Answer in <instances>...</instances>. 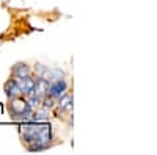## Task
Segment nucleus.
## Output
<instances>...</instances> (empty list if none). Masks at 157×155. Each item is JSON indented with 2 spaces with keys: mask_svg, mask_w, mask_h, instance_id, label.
<instances>
[{
  "mask_svg": "<svg viewBox=\"0 0 157 155\" xmlns=\"http://www.w3.org/2000/svg\"><path fill=\"white\" fill-rule=\"evenodd\" d=\"M35 80L32 75H27V77H21V79H16L17 85H19V89H21V94L25 97V96H29L32 93V89L35 86Z\"/></svg>",
  "mask_w": 157,
  "mask_h": 155,
  "instance_id": "obj_4",
  "label": "nucleus"
},
{
  "mask_svg": "<svg viewBox=\"0 0 157 155\" xmlns=\"http://www.w3.org/2000/svg\"><path fill=\"white\" fill-rule=\"evenodd\" d=\"M66 82H64L63 79H58V80H54V82H50V85L47 86V96L52 97V99H60L64 91H66Z\"/></svg>",
  "mask_w": 157,
  "mask_h": 155,
  "instance_id": "obj_3",
  "label": "nucleus"
},
{
  "mask_svg": "<svg viewBox=\"0 0 157 155\" xmlns=\"http://www.w3.org/2000/svg\"><path fill=\"white\" fill-rule=\"evenodd\" d=\"M3 89H5V94H6L10 99L17 97V96H22V94H21V89H19V85H17V82H16V79H10V80H6Z\"/></svg>",
  "mask_w": 157,
  "mask_h": 155,
  "instance_id": "obj_6",
  "label": "nucleus"
},
{
  "mask_svg": "<svg viewBox=\"0 0 157 155\" xmlns=\"http://www.w3.org/2000/svg\"><path fill=\"white\" fill-rule=\"evenodd\" d=\"M21 139L27 150L32 152H39L46 150L50 147L52 141V127L47 122H36V121H29L21 125Z\"/></svg>",
  "mask_w": 157,
  "mask_h": 155,
  "instance_id": "obj_1",
  "label": "nucleus"
},
{
  "mask_svg": "<svg viewBox=\"0 0 157 155\" xmlns=\"http://www.w3.org/2000/svg\"><path fill=\"white\" fill-rule=\"evenodd\" d=\"M11 75H13V79L27 77V75H32V69L27 63H16L11 69Z\"/></svg>",
  "mask_w": 157,
  "mask_h": 155,
  "instance_id": "obj_5",
  "label": "nucleus"
},
{
  "mask_svg": "<svg viewBox=\"0 0 157 155\" xmlns=\"http://www.w3.org/2000/svg\"><path fill=\"white\" fill-rule=\"evenodd\" d=\"M8 111L13 119H21V121H32V113L33 110L30 108L27 99L24 96H17L10 99L8 103Z\"/></svg>",
  "mask_w": 157,
  "mask_h": 155,
  "instance_id": "obj_2",
  "label": "nucleus"
},
{
  "mask_svg": "<svg viewBox=\"0 0 157 155\" xmlns=\"http://www.w3.org/2000/svg\"><path fill=\"white\" fill-rule=\"evenodd\" d=\"M58 108L61 113H71L72 110V97L69 94H63L58 102Z\"/></svg>",
  "mask_w": 157,
  "mask_h": 155,
  "instance_id": "obj_7",
  "label": "nucleus"
}]
</instances>
